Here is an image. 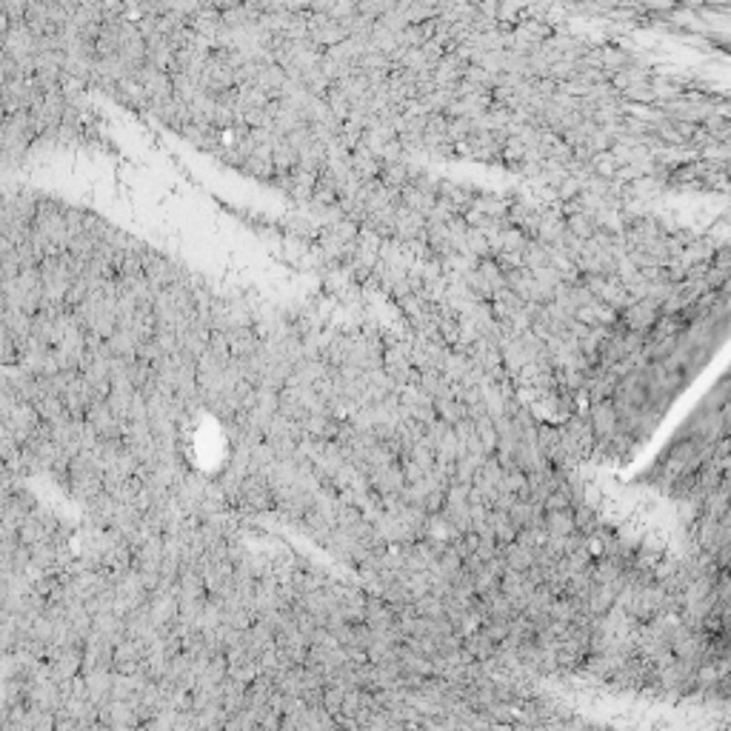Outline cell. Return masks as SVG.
<instances>
[{"mask_svg":"<svg viewBox=\"0 0 731 731\" xmlns=\"http://www.w3.org/2000/svg\"><path fill=\"white\" fill-rule=\"evenodd\" d=\"M706 6H714V9H725L728 0H706Z\"/></svg>","mask_w":731,"mask_h":731,"instance_id":"obj_1","label":"cell"}]
</instances>
